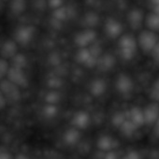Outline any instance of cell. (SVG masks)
<instances>
[{"mask_svg": "<svg viewBox=\"0 0 159 159\" xmlns=\"http://www.w3.org/2000/svg\"><path fill=\"white\" fill-rule=\"evenodd\" d=\"M107 90V84L102 79H96L90 85V92L94 97H100L104 95Z\"/></svg>", "mask_w": 159, "mask_h": 159, "instance_id": "obj_17", "label": "cell"}, {"mask_svg": "<svg viewBox=\"0 0 159 159\" xmlns=\"http://www.w3.org/2000/svg\"><path fill=\"white\" fill-rule=\"evenodd\" d=\"M126 113H127V119L130 120L138 128H139L145 125L142 109H140L139 107H133L128 111H126Z\"/></svg>", "mask_w": 159, "mask_h": 159, "instance_id": "obj_13", "label": "cell"}, {"mask_svg": "<svg viewBox=\"0 0 159 159\" xmlns=\"http://www.w3.org/2000/svg\"><path fill=\"white\" fill-rule=\"evenodd\" d=\"M149 2L152 8V12L159 14V0H149Z\"/></svg>", "mask_w": 159, "mask_h": 159, "instance_id": "obj_31", "label": "cell"}, {"mask_svg": "<svg viewBox=\"0 0 159 159\" xmlns=\"http://www.w3.org/2000/svg\"><path fill=\"white\" fill-rule=\"evenodd\" d=\"M54 11H54V17H55V19H57V20H63L66 17V10L63 7H61V8H59L57 10H54Z\"/></svg>", "mask_w": 159, "mask_h": 159, "instance_id": "obj_29", "label": "cell"}, {"mask_svg": "<svg viewBox=\"0 0 159 159\" xmlns=\"http://www.w3.org/2000/svg\"><path fill=\"white\" fill-rule=\"evenodd\" d=\"M26 7L25 0H11V11L14 14H21Z\"/></svg>", "mask_w": 159, "mask_h": 159, "instance_id": "obj_21", "label": "cell"}, {"mask_svg": "<svg viewBox=\"0 0 159 159\" xmlns=\"http://www.w3.org/2000/svg\"><path fill=\"white\" fill-rule=\"evenodd\" d=\"M145 25L148 30H151L154 33L159 32V14L152 11L149 13L145 19Z\"/></svg>", "mask_w": 159, "mask_h": 159, "instance_id": "obj_18", "label": "cell"}, {"mask_svg": "<svg viewBox=\"0 0 159 159\" xmlns=\"http://www.w3.org/2000/svg\"><path fill=\"white\" fill-rule=\"evenodd\" d=\"M114 63H115V59L111 54H105V55H101L98 59L97 66H98L100 69L109 70L114 66Z\"/></svg>", "mask_w": 159, "mask_h": 159, "instance_id": "obj_19", "label": "cell"}, {"mask_svg": "<svg viewBox=\"0 0 159 159\" xmlns=\"http://www.w3.org/2000/svg\"><path fill=\"white\" fill-rule=\"evenodd\" d=\"M151 53H152L153 59H154L157 63H159V41L157 42V44L155 45V47L153 48V50L152 51Z\"/></svg>", "mask_w": 159, "mask_h": 159, "instance_id": "obj_32", "label": "cell"}, {"mask_svg": "<svg viewBox=\"0 0 159 159\" xmlns=\"http://www.w3.org/2000/svg\"><path fill=\"white\" fill-rule=\"evenodd\" d=\"M124 159H141V156L137 151H129L124 156Z\"/></svg>", "mask_w": 159, "mask_h": 159, "instance_id": "obj_28", "label": "cell"}, {"mask_svg": "<svg viewBox=\"0 0 159 159\" xmlns=\"http://www.w3.org/2000/svg\"><path fill=\"white\" fill-rule=\"evenodd\" d=\"M58 113V108L56 105H52V104H47L44 108H43V115L48 118V119H52L54 118Z\"/></svg>", "mask_w": 159, "mask_h": 159, "instance_id": "obj_23", "label": "cell"}, {"mask_svg": "<svg viewBox=\"0 0 159 159\" xmlns=\"http://www.w3.org/2000/svg\"><path fill=\"white\" fill-rule=\"evenodd\" d=\"M61 99V95L55 91V90H52L51 92H49L46 97H45V101L47 104H52V105H56Z\"/></svg>", "mask_w": 159, "mask_h": 159, "instance_id": "obj_25", "label": "cell"}, {"mask_svg": "<svg viewBox=\"0 0 159 159\" xmlns=\"http://www.w3.org/2000/svg\"><path fill=\"white\" fill-rule=\"evenodd\" d=\"M11 66H15V67H19V68H25V66H26V58L24 54L22 53H17L15 54L11 59Z\"/></svg>", "mask_w": 159, "mask_h": 159, "instance_id": "obj_22", "label": "cell"}, {"mask_svg": "<svg viewBox=\"0 0 159 159\" xmlns=\"http://www.w3.org/2000/svg\"><path fill=\"white\" fill-rule=\"evenodd\" d=\"M127 21H128V24L131 26V28L139 29L144 21V16H143L142 11L139 10V9H134V10L130 11L127 15Z\"/></svg>", "mask_w": 159, "mask_h": 159, "instance_id": "obj_14", "label": "cell"}, {"mask_svg": "<svg viewBox=\"0 0 159 159\" xmlns=\"http://www.w3.org/2000/svg\"><path fill=\"white\" fill-rule=\"evenodd\" d=\"M97 39V33L92 29H85L80 32L75 37V43L80 48H87L95 43Z\"/></svg>", "mask_w": 159, "mask_h": 159, "instance_id": "obj_6", "label": "cell"}, {"mask_svg": "<svg viewBox=\"0 0 159 159\" xmlns=\"http://www.w3.org/2000/svg\"><path fill=\"white\" fill-rule=\"evenodd\" d=\"M105 32L109 38L117 39L122 35L123 26L119 21L110 18L107 20V22L105 24Z\"/></svg>", "mask_w": 159, "mask_h": 159, "instance_id": "obj_11", "label": "cell"}, {"mask_svg": "<svg viewBox=\"0 0 159 159\" xmlns=\"http://www.w3.org/2000/svg\"><path fill=\"white\" fill-rule=\"evenodd\" d=\"M6 103H7V99L5 96L3 95V93L1 92V90H0V110L3 109L6 106Z\"/></svg>", "mask_w": 159, "mask_h": 159, "instance_id": "obj_35", "label": "cell"}, {"mask_svg": "<svg viewBox=\"0 0 159 159\" xmlns=\"http://www.w3.org/2000/svg\"><path fill=\"white\" fill-rule=\"evenodd\" d=\"M10 67L11 65L9 64L8 60L0 57V81H2L5 79V77H7Z\"/></svg>", "mask_w": 159, "mask_h": 159, "instance_id": "obj_26", "label": "cell"}, {"mask_svg": "<svg viewBox=\"0 0 159 159\" xmlns=\"http://www.w3.org/2000/svg\"><path fill=\"white\" fill-rule=\"evenodd\" d=\"M127 119V113L126 112H122V111H119V112H116L113 116H112V119H111V123L114 126L116 127H120L124 122Z\"/></svg>", "mask_w": 159, "mask_h": 159, "instance_id": "obj_24", "label": "cell"}, {"mask_svg": "<svg viewBox=\"0 0 159 159\" xmlns=\"http://www.w3.org/2000/svg\"><path fill=\"white\" fill-rule=\"evenodd\" d=\"M120 131L122 132V134L125 137H132L135 132L139 129L130 120L126 119L124 124L119 127Z\"/></svg>", "mask_w": 159, "mask_h": 159, "instance_id": "obj_20", "label": "cell"}, {"mask_svg": "<svg viewBox=\"0 0 159 159\" xmlns=\"http://www.w3.org/2000/svg\"><path fill=\"white\" fill-rule=\"evenodd\" d=\"M151 98L154 101V102H159V78L156 79V81L153 83L152 89H151Z\"/></svg>", "mask_w": 159, "mask_h": 159, "instance_id": "obj_27", "label": "cell"}, {"mask_svg": "<svg viewBox=\"0 0 159 159\" xmlns=\"http://www.w3.org/2000/svg\"><path fill=\"white\" fill-rule=\"evenodd\" d=\"M104 159H119V157H118V154L114 151H110L106 152Z\"/></svg>", "mask_w": 159, "mask_h": 159, "instance_id": "obj_34", "label": "cell"}, {"mask_svg": "<svg viewBox=\"0 0 159 159\" xmlns=\"http://www.w3.org/2000/svg\"><path fill=\"white\" fill-rule=\"evenodd\" d=\"M0 159H14V158L6 150L0 149Z\"/></svg>", "mask_w": 159, "mask_h": 159, "instance_id": "obj_33", "label": "cell"}, {"mask_svg": "<svg viewBox=\"0 0 159 159\" xmlns=\"http://www.w3.org/2000/svg\"><path fill=\"white\" fill-rule=\"evenodd\" d=\"M120 55L125 60H131L137 53L138 42L131 35H123L118 43Z\"/></svg>", "mask_w": 159, "mask_h": 159, "instance_id": "obj_1", "label": "cell"}, {"mask_svg": "<svg viewBox=\"0 0 159 159\" xmlns=\"http://www.w3.org/2000/svg\"><path fill=\"white\" fill-rule=\"evenodd\" d=\"M142 110H143L145 125H153V124L159 117V104L157 102H152L148 104Z\"/></svg>", "mask_w": 159, "mask_h": 159, "instance_id": "obj_8", "label": "cell"}, {"mask_svg": "<svg viewBox=\"0 0 159 159\" xmlns=\"http://www.w3.org/2000/svg\"><path fill=\"white\" fill-rule=\"evenodd\" d=\"M118 145L117 140L112 138L111 136L109 135H103L101 137L98 138V142H97V146L100 151L103 152H110V151H113Z\"/></svg>", "mask_w": 159, "mask_h": 159, "instance_id": "obj_12", "label": "cell"}, {"mask_svg": "<svg viewBox=\"0 0 159 159\" xmlns=\"http://www.w3.org/2000/svg\"><path fill=\"white\" fill-rule=\"evenodd\" d=\"M63 0H49V5L53 10H57L62 7Z\"/></svg>", "mask_w": 159, "mask_h": 159, "instance_id": "obj_30", "label": "cell"}, {"mask_svg": "<svg viewBox=\"0 0 159 159\" xmlns=\"http://www.w3.org/2000/svg\"><path fill=\"white\" fill-rule=\"evenodd\" d=\"M77 60L79 63H81L86 66L92 67L97 65L98 59L88 48H80L77 52Z\"/></svg>", "mask_w": 159, "mask_h": 159, "instance_id": "obj_9", "label": "cell"}, {"mask_svg": "<svg viewBox=\"0 0 159 159\" xmlns=\"http://www.w3.org/2000/svg\"><path fill=\"white\" fill-rule=\"evenodd\" d=\"M14 159H30L27 155H25V154H24V153H19V154H17L15 157H14Z\"/></svg>", "mask_w": 159, "mask_h": 159, "instance_id": "obj_37", "label": "cell"}, {"mask_svg": "<svg viewBox=\"0 0 159 159\" xmlns=\"http://www.w3.org/2000/svg\"><path fill=\"white\" fill-rule=\"evenodd\" d=\"M7 79L18 87H26L28 84L27 77L23 68L11 66L9 69V72L7 74Z\"/></svg>", "mask_w": 159, "mask_h": 159, "instance_id": "obj_5", "label": "cell"}, {"mask_svg": "<svg viewBox=\"0 0 159 159\" xmlns=\"http://www.w3.org/2000/svg\"><path fill=\"white\" fill-rule=\"evenodd\" d=\"M15 54H17V43L14 40L5 41L0 48L1 58H4L6 60L11 59Z\"/></svg>", "mask_w": 159, "mask_h": 159, "instance_id": "obj_15", "label": "cell"}, {"mask_svg": "<svg viewBox=\"0 0 159 159\" xmlns=\"http://www.w3.org/2000/svg\"><path fill=\"white\" fill-rule=\"evenodd\" d=\"M91 122V118L89 113H87L84 111H77L71 120V123L73 125V127L82 130V129H85L89 126Z\"/></svg>", "mask_w": 159, "mask_h": 159, "instance_id": "obj_10", "label": "cell"}, {"mask_svg": "<svg viewBox=\"0 0 159 159\" xmlns=\"http://www.w3.org/2000/svg\"><path fill=\"white\" fill-rule=\"evenodd\" d=\"M81 139V133H80V130L75 128V127H71L68 128L67 130H66V132L64 133L63 136V139L64 142L66 145L69 146H73L75 144H77Z\"/></svg>", "mask_w": 159, "mask_h": 159, "instance_id": "obj_16", "label": "cell"}, {"mask_svg": "<svg viewBox=\"0 0 159 159\" xmlns=\"http://www.w3.org/2000/svg\"><path fill=\"white\" fill-rule=\"evenodd\" d=\"M35 28L31 25H22L14 32V41L20 45H27L34 38Z\"/></svg>", "mask_w": 159, "mask_h": 159, "instance_id": "obj_4", "label": "cell"}, {"mask_svg": "<svg viewBox=\"0 0 159 159\" xmlns=\"http://www.w3.org/2000/svg\"><path fill=\"white\" fill-rule=\"evenodd\" d=\"M0 90L5 96L7 101L16 102L21 98L20 87L10 82L8 79H4L2 81H0Z\"/></svg>", "mask_w": 159, "mask_h": 159, "instance_id": "obj_3", "label": "cell"}, {"mask_svg": "<svg viewBox=\"0 0 159 159\" xmlns=\"http://www.w3.org/2000/svg\"><path fill=\"white\" fill-rule=\"evenodd\" d=\"M159 41V39L156 35V33L151 31V30H144L141 31L139 39H138V44L139 48L144 52H149L151 53L157 42Z\"/></svg>", "mask_w": 159, "mask_h": 159, "instance_id": "obj_2", "label": "cell"}, {"mask_svg": "<svg viewBox=\"0 0 159 159\" xmlns=\"http://www.w3.org/2000/svg\"><path fill=\"white\" fill-rule=\"evenodd\" d=\"M116 90L123 95H127L132 92L134 88V84L132 79L125 73H121L118 75L116 79Z\"/></svg>", "mask_w": 159, "mask_h": 159, "instance_id": "obj_7", "label": "cell"}, {"mask_svg": "<svg viewBox=\"0 0 159 159\" xmlns=\"http://www.w3.org/2000/svg\"><path fill=\"white\" fill-rule=\"evenodd\" d=\"M153 133L159 137V117L157 118V120L155 121V123L153 124Z\"/></svg>", "mask_w": 159, "mask_h": 159, "instance_id": "obj_36", "label": "cell"}]
</instances>
